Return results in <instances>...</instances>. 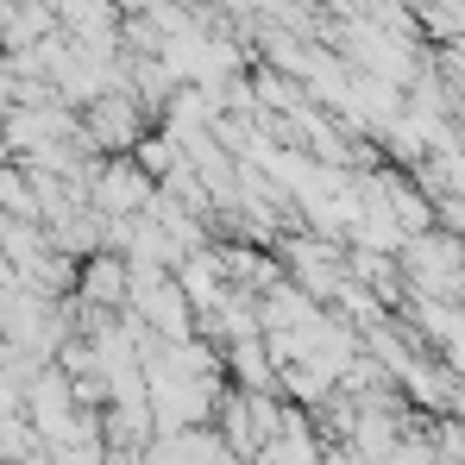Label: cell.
<instances>
[{
	"label": "cell",
	"instance_id": "cell-1",
	"mask_svg": "<svg viewBox=\"0 0 465 465\" xmlns=\"http://www.w3.org/2000/svg\"><path fill=\"white\" fill-rule=\"evenodd\" d=\"M402 277L421 290V296H460L465 290V239H453V232H415V239H402Z\"/></svg>",
	"mask_w": 465,
	"mask_h": 465
},
{
	"label": "cell",
	"instance_id": "cell-2",
	"mask_svg": "<svg viewBox=\"0 0 465 465\" xmlns=\"http://www.w3.org/2000/svg\"><path fill=\"white\" fill-rule=\"evenodd\" d=\"M157 195V176L139 163V157H101L94 183H88V208L101 221H139Z\"/></svg>",
	"mask_w": 465,
	"mask_h": 465
},
{
	"label": "cell",
	"instance_id": "cell-3",
	"mask_svg": "<svg viewBox=\"0 0 465 465\" xmlns=\"http://www.w3.org/2000/svg\"><path fill=\"white\" fill-rule=\"evenodd\" d=\"M82 133H88V145L101 157H133L139 139H145V107H139V94H126V88L94 94V101L82 107Z\"/></svg>",
	"mask_w": 465,
	"mask_h": 465
},
{
	"label": "cell",
	"instance_id": "cell-4",
	"mask_svg": "<svg viewBox=\"0 0 465 465\" xmlns=\"http://www.w3.org/2000/svg\"><path fill=\"white\" fill-rule=\"evenodd\" d=\"M126 283H133V258H126V252H114V245H101V252H88V258H82L76 302L120 314V309H126Z\"/></svg>",
	"mask_w": 465,
	"mask_h": 465
},
{
	"label": "cell",
	"instance_id": "cell-5",
	"mask_svg": "<svg viewBox=\"0 0 465 465\" xmlns=\"http://www.w3.org/2000/svg\"><path fill=\"white\" fill-rule=\"evenodd\" d=\"M0 214L6 221H38V183L25 163H0Z\"/></svg>",
	"mask_w": 465,
	"mask_h": 465
},
{
	"label": "cell",
	"instance_id": "cell-6",
	"mask_svg": "<svg viewBox=\"0 0 465 465\" xmlns=\"http://www.w3.org/2000/svg\"><path fill=\"white\" fill-rule=\"evenodd\" d=\"M19 402H25V390L13 384V378H6V365H0V415H13Z\"/></svg>",
	"mask_w": 465,
	"mask_h": 465
},
{
	"label": "cell",
	"instance_id": "cell-7",
	"mask_svg": "<svg viewBox=\"0 0 465 465\" xmlns=\"http://www.w3.org/2000/svg\"><path fill=\"white\" fill-rule=\"evenodd\" d=\"M0 465H51L45 453H32V460H0Z\"/></svg>",
	"mask_w": 465,
	"mask_h": 465
}]
</instances>
